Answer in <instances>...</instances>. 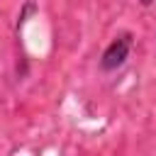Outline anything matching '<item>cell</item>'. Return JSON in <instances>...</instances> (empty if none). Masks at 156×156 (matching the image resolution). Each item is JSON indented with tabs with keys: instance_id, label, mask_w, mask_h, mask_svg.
Wrapping results in <instances>:
<instances>
[{
	"instance_id": "obj_1",
	"label": "cell",
	"mask_w": 156,
	"mask_h": 156,
	"mask_svg": "<svg viewBox=\"0 0 156 156\" xmlns=\"http://www.w3.org/2000/svg\"><path fill=\"white\" fill-rule=\"evenodd\" d=\"M132 49H134V34H132V32H119V34H115V37L110 39V44H107V46L102 49V54H100V71H102V73H115V71H119V68L127 63Z\"/></svg>"
},
{
	"instance_id": "obj_2",
	"label": "cell",
	"mask_w": 156,
	"mask_h": 156,
	"mask_svg": "<svg viewBox=\"0 0 156 156\" xmlns=\"http://www.w3.org/2000/svg\"><path fill=\"white\" fill-rule=\"evenodd\" d=\"M139 2H141V5H144V7H151V5H154V2H156V0H139Z\"/></svg>"
}]
</instances>
